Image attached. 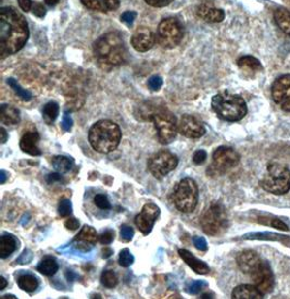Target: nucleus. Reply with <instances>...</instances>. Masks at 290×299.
<instances>
[{"label":"nucleus","instance_id":"nucleus-41","mask_svg":"<svg viewBox=\"0 0 290 299\" xmlns=\"http://www.w3.org/2000/svg\"><path fill=\"white\" fill-rule=\"evenodd\" d=\"M193 243L194 245V247L199 250L201 251L208 250L207 240H205L204 237H201V236H194V237H193Z\"/></svg>","mask_w":290,"mask_h":299},{"label":"nucleus","instance_id":"nucleus-51","mask_svg":"<svg viewBox=\"0 0 290 299\" xmlns=\"http://www.w3.org/2000/svg\"><path fill=\"white\" fill-rule=\"evenodd\" d=\"M18 2L20 8L25 12H29L32 7H33V3H32L31 0H18Z\"/></svg>","mask_w":290,"mask_h":299},{"label":"nucleus","instance_id":"nucleus-48","mask_svg":"<svg viewBox=\"0 0 290 299\" xmlns=\"http://www.w3.org/2000/svg\"><path fill=\"white\" fill-rule=\"evenodd\" d=\"M64 225L67 230L75 231L80 228V221L76 218H68L64 222Z\"/></svg>","mask_w":290,"mask_h":299},{"label":"nucleus","instance_id":"nucleus-20","mask_svg":"<svg viewBox=\"0 0 290 299\" xmlns=\"http://www.w3.org/2000/svg\"><path fill=\"white\" fill-rule=\"evenodd\" d=\"M178 254L179 257L186 262V265L191 267V269H193V271L196 272L197 274L204 275L210 272V266L205 264L204 261L196 258L191 251L186 249H178Z\"/></svg>","mask_w":290,"mask_h":299},{"label":"nucleus","instance_id":"nucleus-46","mask_svg":"<svg viewBox=\"0 0 290 299\" xmlns=\"http://www.w3.org/2000/svg\"><path fill=\"white\" fill-rule=\"evenodd\" d=\"M207 157H208V155H207V151L205 150H202V149H200V150H197L196 153L193 154V162L196 165H202L203 162L207 160Z\"/></svg>","mask_w":290,"mask_h":299},{"label":"nucleus","instance_id":"nucleus-26","mask_svg":"<svg viewBox=\"0 0 290 299\" xmlns=\"http://www.w3.org/2000/svg\"><path fill=\"white\" fill-rule=\"evenodd\" d=\"M0 120L3 124L14 125L20 122V112L10 104H2L0 108Z\"/></svg>","mask_w":290,"mask_h":299},{"label":"nucleus","instance_id":"nucleus-12","mask_svg":"<svg viewBox=\"0 0 290 299\" xmlns=\"http://www.w3.org/2000/svg\"><path fill=\"white\" fill-rule=\"evenodd\" d=\"M272 98L283 110L290 112V74L279 76L273 83Z\"/></svg>","mask_w":290,"mask_h":299},{"label":"nucleus","instance_id":"nucleus-1","mask_svg":"<svg viewBox=\"0 0 290 299\" xmlns=\"http://www.w3.org/2000/svg\"><path fill=\"white\" fill-rule=\"evenodd\" d=\"M28 38L29 25L23 15L12 7L0 9V58L22 49Z\"/></svg>","mask_w":290,"mask_h":299},{"label":"nucleus","instance_id":"nucleus-25","mask_svg":"<svg viewBox=\"0 0 290 299\" xmlns=\"http://www.w3.org/2000/svg\"><path fill=\"white\" fill-rule=\"evenodd\" d=\"M19 247V240L11 234H2L0 237V257L6 259Z\"/></svg>","mask_w":290,"mask_h":299},{"label":"nucleus","instance_id":"nucleus-33","mask_svg":"<svg viewBox=\"0 0 290 299\" xmlns=\"http://www.w3.org/2000/svg\"><path fill=\"white\" fill-rule=\"evenodd\" d=\"M7 82L9 84V86L11 87L13 89V91L15 92V94H17V95L20 98H22L23 100L29 101V100H31L32 97H33V96H32V94L29 91H26V89L21 87L20 84L17 81H15L14 78H8Z\"/></svg>","mask_w":290,"mask_h":299},{"label":"nucleus","instance_id":"nucleus-8","mask_svg":"<svg viewBox=\"0 0 290 299\" xmlns=\"http://www.w3.org/2000/svg\"><path fill=\"white\" fill-rule=\"evenodd\" d=\"M200 224L203 232L210 236H218L224 233L228 227V217L225 208L221 203H212L202 213Z\"/></svg>","mask_w":290,"mask_h":299},{"label":"nucleus","instance_id":"nucleus-36","mask_svg":"<svg viewBox=\"0 0 290 299\" xmlns=\"http://www.w3.org/2000/svg\"><path fill=\"white\" fill-rule=\"evenodd\" d=\"M208 287V283L205 281H193L191 282L186 286V291L192 294V295H197L200 292H202L204 288Z\"/></svg>","mask_w":290,"mask_h":299},{"label":"nucleus","instance_id":"nucleus-43","mask_svg":"<svg viewBox=\"0 0 290 299\" xmlns=\"http://www.w3.org/2000/svg\"><path fill=\"white\" fill-rule=\"evenodd\" d=\"M62 130L64 131V132H68L73 127V119L71 117V114L68 112H64L63 114V119H62V123H61Z\"/></svg>","mask_w":290,"mask_h":299},{"label":"nucleus","instance_id":"nucleus-10","mask_svg":"<svg viewBox=\"0 0 290 299\" xmlns=\"http://www.w3.org/2000/svg\"><path fill=\"white\" fill-rule=\"evenodd\" d=\"M178 165L177 157L170 153V151L163 150L154 155L148 160V170L158 180L165 177L168 173L176 169Z\"/></svg>","mask_w":290,"mask_h":299},{"label":"nucleus","instance_id":"nucleus-18","mask_svg":"<svg viewBox=\"0 0 290 299\" xmlns=\"http://www.w3.org/2000/svg\"><path fill=\"white\" fill-rule=\"evenodd\" d=\"M262 262L261 257L253 250H244L237 256V264L246 274H251Z\"/></svg>","mask_w":290,"mask_h":299},{"label":"nucleus","instance_id":"nucleus-44","mask_svg":"<svg viewBox=\"0 0 290 299\" xmlns=\"http://www.w3.org/2000/svg\"><path fill=\"white\" fill-rule=\"evenodd\" d=\"M137 17V13L134 11H126L121 15V21L124 22L128 26H131Z\"/></svg>","mask_w":290,"mask_h":299},{"label":"nucleus","instance_id":"nucleus-35","mask_svg":"<svg viewBox=\"0 0 290 299\" xmlns=\"http://www.w3.org/2000/svg\"><path fill=\"white\" fill-rule=\"evenodd\" d=\"M134 261H135V258H134L133 254L129 251V249L124 248L121 250L120 256H119V264L121 266L129 267L134 264Z\"/></svg>","mask_w":290,"mask_h":299},{"label":"nucleus","instance_id":"nucleus-7","mask_svg":"<svg viewBox=\"0 0 290 299\" xmlns=\"http://www.w3.org/2000/svg\"><path fill=\"white\" fill-rule=\"evenodd\" d=\"M151 120L154 121L160 143L162 145L172 143L178 131V123L175 115L166 108H158L151 113Z\"/></svg>","mask_w":290,"mask_h":299},{"label":"nucleus","instance_id":"nucleus-42","mask_svg":"<svg viewBox=\"0 0 290 299\" xmlns=\"http://www.w3.org/2000/svg\"><path fill=\"white\" fill-rule=\"evenodd\" d=\"M162 84H163V81H162V78L160 77V76H158V75H154V76H151L150 78H149V81H148V86H149V88L151 89V91H159V89L161 88V86H162Z\"/></svg>","mask_w":290,"mask_h":299},{"label":"nucleus","instance_id":"nucleus-4","mask_svg":"<svg viewBox=\"0 0 290 299\" xmlns=\"http://www.w3.org/2000/svg\"><path fill=\"white\" fill-rule=\"evenodd\" d=\"M212 109L221 119L226 121H239L247 114V104L244 98L227 92L220 93L212 98Z\"/></svg>","mask_w":290,"mask_h":299},{"label":"nucleus","instance_id":"nucleus-9","mask_svg":"<svg viewBox=\"0 0 290 299\" xmlns=\"http://www.w3.org/2000/svg\"><path fill=\"white\" fill-rule=\"evenodd\" d=\"M184 29L182 23L175 18H167L161 21L158 28L157 40L161 47L172 49L183 39Z\"/></svg>","mask_w":290,"mask_h":299},{"label":"nucleus","instance_id":"nucleus-27","mask_svg":"<svg viewBox=\"0 0 290 299\" xmlns=\"http://www.w3.org/2000/svg\"><path fill=\"white\" fill-rule=\"evenodd\" d=\"M274 20H275L278 28L285 34L290 36V12L285 8H278L274 12Z\"/></svg>","mask_w":290,"mask_h":299},{"label":"nucleus","instance_id":"nucleus-5","mask_svg":"<svg viewBox=\"0 0 290 299\" xmlns=\"http://www.w3.org/2000/svg\"><path fill=\"white\" fill-rule=\"evenodd\" d=\"M199 197L198 186L193 178H183L172 194V201L178 211L193 212L197 207Z\"/></svg>","mask_w":290,"mask_h":299},{"label":"nucleus","instance_id":"nucleus-16","mask_svg":"<svg viewBox=\"0 0 290 299\" xmlns=\"http://www.w3.org/2000/svg\"><path fill=\"white\" fill-rule=\"evenodd\" d=\"M156 43V36L154 32L148 28L141 26L137 29L131 37V45L137 51L145 52L150 50Z\"/></svg>","mask_w":290,"mask_h":299},{"label":"nucleus","instance_id":"nucleus-39","mask_svg":"<svg viewBox=\"0 0 290 299\" xmlns=\"http://www.w3.org/2000/svg\"><path fill=\"white\" fill-rule=\"evenodd\" d=\"M134 230L133 228L129 227V225H123L122 228H121V238L125 242H130L131 239L134 237Z\"/></svg>","mask_w":290,"mask_h":299},{"label":"nucleus","instance_id":"nucleus-21","mask_svg":"<svg viewBox=\"0 0 290 299\" xmlns=\"http://www.w3.org/2000/svg\"><path fill=\"white\" fill-rule=\"evenodd\" d=\"M197 14L198 17L210 23L221 22V21H223L225 18V13L223 10L215 8L211 3L207 2L200 4L197 10Z\"/></svg>","mask_w":290,"mask_h":299},{"label":"nucleus","instance_id":"nucleus-22","mask_svg":"<svg viewBox=\"0 0 290 299\" xmlns=\"http://www.w3.org/2000/svg\"><path fill=\"white\" fill-rule=\"evenodd\" d=\"M263 294L256 285L242 284L234 288L231 293V298L234 299H260L263 298Z\"/></svg>","mask_w":290,"mask_h":299},{"label":"nucleus","instance_id":"nucleus-14","mask_svg":"<svg viewBox=\"0 0 290 299\" xmlns=\"http://www.w3.org/2000/svg\"><path fill=\"white\" fill-rule=\"evenodd\" d=\"M255 285L263 293H270L274 287V275L268 262L262 260L260 266L250 274Z\"/></svg>","mask_w":290,"mask_h":299},{"label":"nucleus","instance_id":"nucleus-54","mask_svg":"<svg viewBox=\"0 0 290 299\" xmlns=\"http://www.w3.org/2000/svg\"><path fill=\"white\" fill-rule=\"evenodd\" d=\"M0 131H1V132H0L1 133V144H4L8 140V134L6 132V130H4L3 128L0 129Z\"/></svg>","mask_w":290,"mask_h":299},{"label":"nucleus","instance_id":"nucleus-45","mask_svg":"<svg viewBox=\"0 0 290 299\" xmlns=\"http://www.w3.org/2000/svg\"><path fill=\"white\" fill-rule=\"evenodd\" d=\"M33 259V254L31 253L29 249H25L19 258L17 259V264L19 265H28Z\"/></svg>","mask_w":290,"mask_h":299},{"label":"nucleus","instance_id":"nucleus-28","mask_svg":"<svg viewBox=\"0 0 290 299\" xmlns=\"http://www.w3.org/2000/svg\"><path fill=\"white\" fill-rule=\"evenodd\" d=\"M58 270H59V265H58L56 259L51 258V257H47V258L43 259L37 266V271L45 276L55 275Z\"/></svg>","mask_w":290,"mask_h":299},{"label":"nucleus","instance_id":"nucleus-50","mask_svg":"<svg viewBox=\"0 0 290 299\" xmlns=\"http://www.w3.org/2000/svg\"><path fill=\"white\" fill-rule=\"evenodd\" d=\"M268 224L272 225L273 228L278 229V230L288 231L287 225L285 224L283 221H281V220H278V219H270V222H268Z\"/></svg>","mask_w":290,"mask_h":299},{"label":"nucleus","instance_id":"nucleus-17","mask_svg":"<svg viewBox=\"0 0 290 299\" xmlns=\"http://www.w3.org/2000/svg\"><path fill=\"white\" fill-rule=\"evenodd\" d=\"M98 235L96 230L89 225H85L81 231L80 233L76 235V237L73 240V245L74 247L81 251H89L92 250L93 247L97 243Z\"/></svg>","mask_w":290,"mask_h":299},{"label":"nucleus","instance_id":"nucleus-49","mask_svg":"<svg viewBox=\"0 0 290 299\" xmlns=\"http://www.w3.org/2000/svg\"><path fill=\"white\" fill-rule=\"evenodd\" d=\"M32 8H33V13L36 15V17H38V18L45 17L46 9H45L43 4H41V3H34L33 7H32Z\"/></svg>","mask_w":290,"mask_h":299},{"label":"nucleus","instance_id":"nucleus-38","mask_svg":"<svg viewBox=\"0 0 290 299\" xmlns=\"http://www.w3.org/2000/svg\"><path fill=\"white\" fill-rule=\"evenodd\" d=\"M72 202L70 199H62L59 203V208H58V212H59L62 218H65L71 216L72 213Z\"/></svg>","mask_w":290,"mask_h":299},{"label":"nucleus","instance_id":"nucleus-57","mask_svg":"<svg viewBox=\"0 0 290 299\" xmlns=\"http://www.w3.org/2000/svg\"><path fill=\"white\" fill-rule=\"evenodd\" d=\"M46 4H48L49 7H55L56 4L59 2V0H45Z\"/></svg>","mask_w":290,"mask_h":299},{"label":"nucleus","instance_id":"nucleus-2","mask_svg":"<svg viewBox=\"0 0 290 299\" xmlns=\"http://www.w3.org/2000/svg\"><path fill=\"white\" fill-rule=\"evenodd\" d=\"M94 52L100 66L103 67L122 65L128 54L124 41L117 32H110L99 37L94 44Z\"/></svg>","mask_w":290,"mask_h":299},{"label":"nucleus","instance_id":"nucleus-37","mask_svg":"<svg viewBox=\"0 0 290 299\" xmlns=\"http://www.w3.org/2000/svg\"><path fill=\"white\" fill-rule=\"evenodd\" d=\"M94 202L99 209H102V210H109L111 209V203L109 201V198L107 195L104 194H97L94 198Z\"/></svg>","mask_w":290,"mask_h":299},{"label":"nucleus","instance_id":"nucleus-3","mask_svg":"<svg viewBox=\"0 0 290 299\" xmlns=\"http://www.w3.org/2000/svg\"><path fill=\"white\" fill-rule=\"evenodd\" d=\"M122 132L117 123L110 120H100L89 130V144L97 153L110 154L118 148Z\"/></svg>","mask_w":290,"mask_h":299},{"label":"nucleus","instance_id":"nucleus-30","mask_svg":"<svg viewBox=\"0 0 290 299\" xmlns=\"http://www.w3.org/2000/svg\"><path fill=\"white\" fill-rule=\"evenodd\" d=\"M244 239H260V240H277V242L286 243L290 238L284 235H279L271 232H259V233H249L245 235Z\"/></svg>","mask_w":290,"mask_h":299},{"label":"nucleus","instance_id":"nucleus-13","mask_svg":"<svg viewBox=\"0 0 290 299\" xmlns=\"http://www.w3.org/2000/svg\"><path fill=\"white\" fill-rule=\"evenodd\" d=\"M160 216V209L157 204L148 202L142 207L140 213L135 219L136 227L144 235H148L151 231L156 221Z\"/></svg>","mask_w":290,"mask_h":299},{"label":"nucleus","instance_id":"nucleus-47","mask_svg":"<svg viewBox=\"0 0 290 299\" xmlns=\"http://www.w3.org/2000/svg\"><path fill=\"white\" fill-rule=\"evenodd\" d=\"M145 1L151 7L155 8H163L170 4L174 0H145Z\"/></svg>","mask_w":290,"mask_h":299},{"label":"nucleus","instance_id":"nucleus-56","mask_svg":"<svg viewBox=\"0 0 290 299\" xmlns=\"http://www.w3.org/2000/svg\"><path fill=\"white\" fill-rule=\"evenodd\" d=\"M0 178H1V180H0V183H1V184H4V183H6V181H7L6 171H3V170L0 171Z\"/></svg>","mask_w":290,"mask_h":299},{"label":"nucleus","instance_id":"nucleus-24","mask_svg":"<svg viewBox=\"0 0 290 299\" xmlns=\"http://www.w3.org/2000/svg\"><path fill=\"white\" fill-rule=\"evenodd\" d=\"M238 66L244 71L247 75H255L256 73H259L263 71V66L261 62L257 59V58L252 56H244L237 61Z\"/></svg>","mask_w":290,"mask_h":299},{"label":"nucleus","instance_id":"nucleus-58","mask_svg":"<svg viewBox=\"0 0 290 299\" xmlns=\"http://www.w3.org/2000/svg\"><path fill=\"white\" fill-rule=\"evenodd\" d=\"M1 298H2V299H4V298H13V299H15L17 297H15L14 295H9V294H8V295H4V296H2Z\"/></svg>","mask_w":290,"mask_h":299},{"label":"nucleus","instance_id":"nucleus-19","mask_svg":"<svg viewBox=\"0 0 290 299\" xmlns=\"http://www.w3.org/2000/svg\"><path fill=\"white\" fill-rule=\"evenodd\" d=\"M39 134L36 131H28L20 139V148L24 154L31 156H40L41 150L38 147Z\"/></svg>","mask_w":290,"mask_h":299},{"label":"nucleus","instance_id":"nucleus-55","mask_svg":"<svg viewBox=\"0 0 290 299\" xmlns=\"http://www.w3.org/2000/svg\"><path fill=\"white\" fill-rule=\"evenodd\" d=\"M0 283H1V284H0V291H2V290H4V288L7 287L8 282H7L6 279H4L3 276H0Z\"/></svg>","mask_w":290,"mask_h":299},{"label":"nucleus","instance_id":"nucleus-40","mask_svg":"<svg viewBox=\"0 0 290 299\" xmlns=\"http://www.w3.org/2000/svg\"><path fill=\"white\" fill-rule=\"evenodd\" d=\"M114 239V232L112 230H107L104 231V232L100 235L99 237V240L100 243H101L102 245H110Z\"/></svg>","mask_w":290,"mask_h":299},{"label":"nucleus","instance_id":"nucleus-34","mask_svg":"<svg viewBox=\"0 0 290 299\" xmlns=\"http://www.w3.org/2000/svg\"><path fill=\"white\" fill-rule=\"evenodd\" d=\"M101 283H102V285H104L105 287L113 288V287H115V286L118 285L119 280H118L117 274H115L113 271L107 270V271L102 272V274H101Z\"/></svg>","mask_w":290,"mask_h":299},{"label":"nucleus","instance_id":"nucleus-6","mask_svg":"<svg viewBox=\"0 0 290 299\" xmlns=\"http://www.w3.org/2000/svg\"><path fill=\"white\" fill-rule=\"evenodd\" d=\"M260 184L268 193L284 195L290 190V171L283 165L270 164Z\"/></svg>","mask_w":290,"mask_h":299},{"label":"nucleus","instance_id":"nucleus-32","mask_svg":"<svg viewBox=\"0 0 290 299\" xmlns=\"http://www.w3.org/2000/svg\"><path fill=\"white\" fill-rule=\"evenodd\" d=\"M59 104L55 101H50L45 104L43 109V117L48 123H52L59 114Z\"/></svg>","mask_w":290,"mask_h":299},{"label":"nucleus","instance_id":"nucleus-11","mask_svg":"<svg viewBox=\"0 0 290 299\" xmlns=\"http://www.w3.org/2000/svg\"><path fill=\"white\" fill-rule=\"evenodd\" d=\"M239 160V154L233 148L225 146L219 147L213 153L211 170H213L216 174H223L238 165Z\"/></svg>","mask_w":290,"mask_h":299},{"label":"nucleus","instance_id":"nucleus-31","mask_svg":"<svg viewBox=\"0 0 290 299\" xmlns=\"http://www.w3.org/2000/svg\"><path fill=\"white\" fill-rule=\"evenodd\" d=\"M52 166L55 167V170L59 173H66L72 169L74 161L72 158L66 156H55L52 158Z\"/></svg>","mask_w":290,"mask_h":299},{"label":"nucleus","instance_id":"nucleus-29","mask_svg":"<svg viewBox=\"0 0 290 299\" xmlns=\"http://www.w3.org/2000/svg\"><path fill=\"white\" fill-rule=\"evenodd\" d=\"M17 282L21 290L28 293L35 292L39 286V281L37 280V277L32 274L21 275L19 276Z\"/></svg>","mask_w":290,"mask_h":299},{"label":"nucleus","instance_id":"nucleus-23","mask_svg":"<svg viewBox=\"0 0 290 299\" xmlns=\"http://www.w3.org/2000/svg\"><path fill=\"white\" fill-rule=\"evenodd\" d=\"M86 8L99 12H111L120 6V0H82Z\"/></svg>","mask_w":290,"mask_h":299},{"label":"nucleus","instance_id":"nucleus-53","mask_svg":"<svg viewBox=\"0 0 290 299\" xmlns=\"http://www.w3.org/2000/svg\"><path fill=\"white\" fill-rule=\"evenodd\" d=\"M112 254H113V250H112L111 248L104 247V248L102 249V257H103L104 259H107V258H109V257H111Z\"/></svg>","mask_w":290,"mask_h":299},{"label":"nucleus","instance_id":"nucleus-15","mask_svg":"<svg viewBox=\"0 0 290 299\" xmlns=\"http://www.w3.org/2000/svg\"><path fill=\"white\" fill-rule=\"evenodd\" d=\"M178 132L188 138H200L205 134V128L196 117L185 114L178 122Z\"/></svg>","mask_w":290,"mask_h":299},{"label":"nucleus","instance_id":"nucleus-52","mask_svg":"<svg viewBox=\"0 0 290 299\" xmlns=\"http://www.w3.org/2000/svg\"><path fill=\"white\" fill-rule=\"evenodd\" d=\"M63 181V178L60 174H58V173H52V174H49L48 177H47V182L49 183V184H52V183L56 182H61Z\"/></svg>","mask_w":290,"mask_h":299}]
</instances>
